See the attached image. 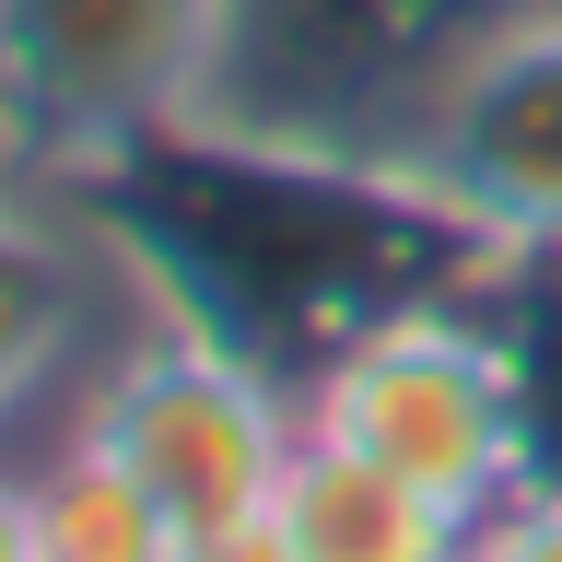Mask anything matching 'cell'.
I'll return each instance as SVG.
<instances>
[{"instance_id":"obj_1","label":"cell","mask_w":562,"mask_h":562,"mask_svg":"<svg viewBox=\"0 0 562 562\" xmlns=\"http://www.w3.org/2000/svg\"><path fill=\"white\" fill-rule=\"evenodd\" d=\"M59 200L117 246V270L153 316L270 363L281 386H305L375 316L422 305V293H469L492 258H516L469 211H446L398 153L258 130L223 105H188L165 130L117 140Z\"/></svg>"},{"instance_id":"obj_2","label":"cell","mask_w":562,"mask_h":562,"mask_svg":"<svg viewBox=\"0 0 562 562\" xmlns=\"http://www.w3.org/2000/svg\"><path fill=\"white\" fill-rule=\"evenodd\" d=\"M82 434L153 492L176 562H270V504L305 446V386L140 305L130 340L82 375Z\"/></svg>"},{"instance_id":"obj_3","label":"cell","mask_w":562,"mask_h":562,"mask_svg":"<svg viewBox=\"0 0 562 562\" xmlns=\"http://www.w3.org/2000/svg\"><path fill=\"white\" fill-rule=\"evenodd\" d=\"M504 270V258H492ZM492 270L469 293H422V305L375 316L363 340H340L305 375V422L363 446L375 469H398L411 492H434L469 551H481L492 504L527 481V411H516V351L492 316Z\"/></svg>"},{"instance_id":"obj_4","label":"cell","mask_w":562,"mask_h":562,"mask_svg":"<svg viewBox=\"0 0 562 562\" xmlns=\"http://www.w3.org/2000/svg\"><path fill=\"white\" fill-rule=\"evenodd\" d=\"M235 0H0V94L35 188L223 94Z\"/></svg>"},{"instance_id":"obj_5","label":"cell","mask_w":562,"mask_h":562,"mask_svg":"<svg viewBox=\"0 0 562 562\" xmlns=\"http://www.w3.org/2000/svg\"><path fill=\"white\" fill-rule=\"evenodd\" d=\"M539 0H235V47H223V117L258 130H316L386 153L422 82L481 47L492 24H516Z\"/></svg>"},{"instance_id":"obj_6","label":"cell","mask_w":562,"mask_h":562,"mask_svg":"<svg viewBox=\"0 0 562 562\" xmlns=\"http://www.w3.org/2000/svg\"><path fill=\"white\" fill-rule=\"evenodd\" d=\"M386 153L492 246H562V0L457 47Z\"/></svg>"},{"instance_id":"obj_7","label":"cell","mask_w":562,"mask_h":562,"mask_svg":"<svg viewBox=\"0 0 562 562\" xmlns=\"http://www.w3.org/2000/svg\"><path fill=\"white\" fill-rule=\"evenodd\" d=\"M130 270L117 246L35 176H0V457L24 469L82 422V375L130 340Z\"/></svg>"},{"instance_id":"obj_8","label":"cell","mask_w":562,"mask_h":562,"mask_svg":"<svg viewBox=\"0 0 562 562\" xmlns=\"http://www.w3.org/2000/svg\"><path fill=\"white\" fill-rule=\"evenodd\" d=\"M446 551H469V527L434 492H411L398 469H375L363 446L305 422L270 504V562H446Z\"/></svg>"},{"instance_id":"obj_9","label":"cell","mask_w":562,"mask_h":562,"mask_svg":"<svg viewBox=\"0 0 562 562\" xmlns=\"http://www.w3.org/2000/svg\"><path fill=\"white\" fill-rule=\"evenodd\" d=\"M24 504H35V562H176L153 492L70 422L59 446L24 457Z\"/></svg>"},{"instance_id":"obj_10","label":"cell","mask_w":562,"mask_h":562,"mask_svg":"<svg viewBox=\"0 0 562 562\" xmlns=\"http://www.w3.org/2000/svg\"><path fill=\"white\" fill-rule=\"evenodd\" d=\"M481 551H539V562H562V481L504 492V504H492V527H481Z\"/></svg>"},{"instance_id":"obj_11","label":"cell","mask_w":562,"mask_h":562,"mask_svg":"<svg viewBox=\"0 0 562 562\" xmlns=\"http://www.w3.org/2000/svg\"><path fill=\"white\" fill-rule=\"evenodd\" d=\"M0 562H35V504H24V469L0 457Z\"/></svg>"},{"instance_id":"obj_12","label":"cell","mask_w":562,"mask_h":562,"mask_svg":"<svg viewBox=\"0 0 562 562\" xmlns=\"http://www.w3.org/2000/svg\"><path fill=\"white\" fill-rule=\"evenodd\" d=\"M0 176H24V140H12V94H0Z\"/></svg>"}]
</instances>
